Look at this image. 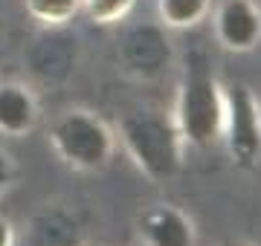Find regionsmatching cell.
<instances>
[{"label":"cell","instance_id":"cell-4","mask_svg":"<svg viewBox=\"0 0 261 246\" xmlns=\"http://www.w3.org/2000/svg\"><path fill=\"white\" fill-rule=\"evenodd\" d=\"M226 151L238 168L250 171L261 162V102L247 84L224 87V133Z\"/></svg>","mask_w":261,"mask_h":246},{"label":"cell","instance_id":"cell-1","mask_svg":"<svg viewBox=\"0 0 261 246\" xmlns=\"http://www.w3.org/2000/svg\"><path fill=\"white\" fill-rule=\"evenodd\" d=\"M171 122L186 148H209L224 133V84L203 58L189 61L180 78Z\"/></svg>","mask_w":261,"mask_h":246},{"label":"cell","instance_id":"cell-8","mask_svg":"<svg viewBox=\"0 0 261 246\" xmlns=\"http://www.w3.org/2000/svg\"><path fill=\"white\" fill-rule=\"evenodd\" d=\"M212 0H157L160 23L168 29H192L206 20Z\"/></svg>","mask_w":261,"mask_h":246},{"label":"cell","instance_id":"cell-13","mask_svg":"<svg viewBox=\"0 0 261 246\" xmlns=\"http://www.w3.org/2000/svg\"><path fill=\"white\" fill-rule=\"evenodd\" d=\"M218 246H255V243H250V240H241V237H226V240H221Z\"/></svg>","mask_w":261,"mask_h":246},{"label":"cell","instance_id":"cell-14","mask_svg":"<svg viewBox=\"0 0 261 246\" xmlns=\"http://www.w3.org/2000/svg\"><path fill=\"white\" fill-rule=\"evenodd\" d=\"M258 171H261V162H258Z\"/></svg>","mask_w":261,"mask_h":246},{"label":"cell","instance_id":"cell-7","mask_svg":"<svg viewBox=\"0 0 261 246\" xmlns=\"http://www.w3.org/2000/svg\"><path fill=\"white\" fill-rule=\"evenodd\" d=\"M41 107L32 87L23 81H0V133L20 139L38 128Z\"/></svg>","mask_w":261,"mask_h":246},{"label":"cell","instance_id":"cell-9","mask_svg":"<svg viewBox=\"0 0 261 246\" xmlns=\"http://www.w3.org/2000/svg\"><path fill=\"white\" fill-rule=\"evenodd\" d=\"M27 15L44 26H64L82 12V0H23Z\"/></svg>","mask_w":261,"mask_h":246},{"label":"cell","instance_id":"cell-11","mask_svg":"<svg viewBox=\"0 0 261 246\" xmlns=\"http://www.w3.org/2000/svg\"><path fill=\"white\" fill-rule=\"evenodd\" d=\"M15 174H18V168H15L12 153L0 148V194H3V191H9V186L15 182Z\"/></svg>","mask_w":261,"mask_h":246},{"label":"cell","instance_id":"cell-6","mask_svg":"<svg viewBox=\"0 0 261 246\" xmlns=\"http://www.w3.org/2000/svg\"><path fill=\"white\" fill-rule=\"evenodd\" d=\"M142 246H197V226L174 203H151L137 214Z\"/></svg>","mask_w":261,"mask_h":246},{"label":"cell","instance_id":"cell-2","mask_svg":"<svg viewBox=\"0 0 261 246\" xmlns=\"http://www.w3.org/2000/svg\"><path fill=\"white\" fill-rule=\"evenodd\" d=\"M116 139L128 151L134 165L148 177L160 182L168 180L180 171L183 162V139L171 116H163L157 110H134L119 119Z\"/></svg>","mask_w":261,"mask_h":246},{"label":"cell","instance_id":"cell-5","mask_svg":"<svg viewBox=\"0 0 261 246\" xmlns=\"http://www.w3.org/2000/svg\"><path fill=\"white\" fill-rule=\"evenodd\" d=\"M212 32L226 52H252L261 44L258 0H221L212 15Z\"/></svg>","mask_w":261,"mask_h":246},{"label":"cell","instance_id":"cell-3","mask_svg":"<svg viewBox=\"0 0 261 246\" xmlns=\"http://www.w3.org/2000/svg\"><path fill=\"white\" fill-rule=\"evenodd\" d=\"M49 148L67 168L96 174L113 162L116 131L102 116L84 107H73L58 116L49 128Z\"/></svg>","mask_w":261,"mask_h":246},{"label":"cell","instance_id":"cell-12","mask_svg":"<svg viewBox=\"0 0 261 246\" xmlns=\"http://www.w3.org/2000/svg\"><path fill=\"white\" fill-rule=\"evenodd\" d=\"M0 246H15V226L3 214H0Z\"/></svg>","mask_w":261,"mask_h":246},{"label":"cell","instance_id":"cell-10","mask_svg":"<svg viewBox=\"0 0 261 246\" xmlns=\"http://www.w3.org/2000/svg\"><path fill=\"white\" fill-rule=\"evenodd\" d=\"M137 0H82V12L96 26H113L130 15Z\"/></svg>","mask_w":261,"mask_h":246}]
</instances>
